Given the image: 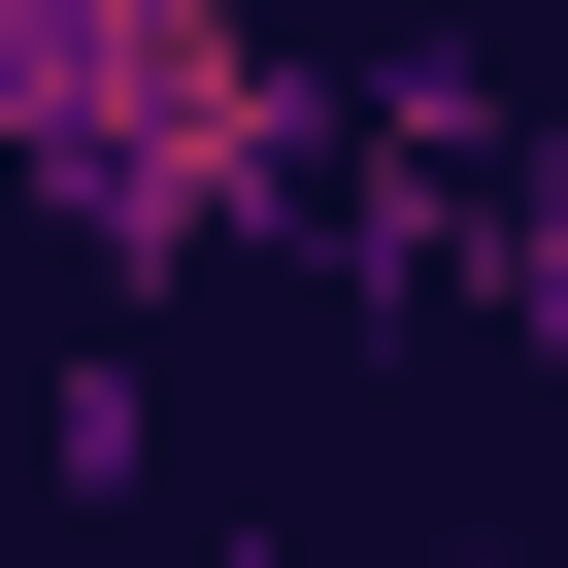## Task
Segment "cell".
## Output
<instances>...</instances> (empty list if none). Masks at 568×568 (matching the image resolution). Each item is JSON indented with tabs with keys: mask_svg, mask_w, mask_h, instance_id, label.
<instances>
[{
	"mask_svg": "<svg viewBox=\"0 0 568 568\" xmlns=\"http://www.w3.org/2000/svg\"><path fill=\"white\" fill-rule=\"evenodd\" d=\"M201 568H302V535H201Z\"/></svg>",
	"mask_w": 568,
	"mask_h": 568,
	"instance_id": "cell-3",
	"label": "cell"
},
{
	"mask_svg": "<svg viewBox=\"0 0 568 568\" xmlns=\"http://www.w3.org/2000/svg\"><path fill=\"white\" fill-rule=\"evenodd\" d=\"M335 68L267 34V0H0V201L101 234V267H234V234H302V134Z\"/></svg>",
	"mask_w": 568,
	"mask_h": 568,
	"instance_id": "cell-1",
	"label": "cell"
},
{
	"mask_svg": "<svg viewBox=\"0 0 568 568\" xmlns=\"http://www.w3.org/2000/svg\"><path fill=\"white\" fill-rule=\"evenodd\" d=\"M34 435H68V501H168V368H134V335H68V368H34Z\"/></svg>",
	"mask_w": 568,
	"mask_h": 568,
	"instance_id": "cell-2",
	"label": "cell"
}]
</instances>
